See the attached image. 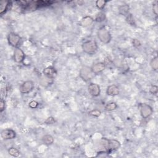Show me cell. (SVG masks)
I'll use <instances>...</instances> for the list:
<instances>
[{
	"label": "cell",
	"mask_w": 158,
	"mask_h": 158,
	"mask_svg": "<svg viewBox=\"0 0 158 158\" xmlns=\"http://www.w3.org/2000/svg\"><path fill=\"white\" fill-rule=\"evenodd\" d=\"M102 144L105 146L107 153L117 150L121 146V143L119 141L116 140H107L105 138L102 140Z\"/></svg>",
	"instance_id": "1"
},
{
	"label": "cell",
	"mask_w": 158,
	"mask_h": 158,
	"mask_svg": "<svg viewBox=\"0 0 158 158\" xmlns=\"http://www.w3.org/2000/svg\"><path fill=\"white\" fill-rule=\"evenodd\" d=\"M98 44L95 40H88L82 44L83 51L88 54H95L98 50Z\"/></svg>",
	"instance_id": "2"
},
{
	"label": "cell",
	"mask_w": 158,
	"mask_h": 158,
	"mask_svg": "<svg viewBox=\"0 0 158 158\" xmlns=\"http://www.w3.org/2000/svg\"><path fill=\"white\" fill-rule=\"evenodd\" d=\"M98 37L100 40L103 43H109L111 40V35L109 31L106 27L100 28L98 32Z\"/></svg>",
	"instance_id": "3"
},
{
	"label": "cell",
	"mask_w": 158,
	"mask_h": 158,
	"mask_svg": "<svg viewBox=\"0 0 158 158\" xmlns=\"http://www.w3.org/2000/svg\"><path fill=\"white\" fill-rule=\"evenodd\" d=\"M8 42L9 45H11L14 48H17L20 44L21 40V38L19 35L14 32H11L8 35Z\"/></svg>",
	"instance_id": "4"
},
{
	"label": "cell",
	"mask_w": 158,
	"mask_h": 158,
	"mask_svg": "<svg viewBox=\"0 0 158 158\" xmlns=\"http://www.w3.org/2000/svg\"><path fill=\"white\" fill-rule=\"evenodd\" d=\"M95 74L91 71V69L87 66H83L80 69V76L84 81L87 82L90 80L93 77Z\"/></svg>",
	"instance_id": "5"
},
{
	"label": "cell",
	"mask_w": 158,
	"mask_h": 158,
	"mask_svg": "<svg viewBox=\"0 0 158 158\" xmlns=\"http://www.w3.org/2000/svg\"><path fill=\"white\" fill-rule=\"evenodd\" d=\"M34 88V83L32 80L24 82L19 87L20 92L22 94H27L30 92Z\"/></svg>",
	"instance_id": "6"
},
{
	"label": "cell",
	"mask_w": 158,
	"mask_h": 158,
	"mask_svg": "<svg viewBox=\"0 0 158 158\" xmlns=\"http://www.w3.org/2000/svg\"><path fill=\"white\" fill-rule=\"evenodd\" d=\"M140 114L143 118L146 119L152 114V109L150 105L143 104L140 107Z\"/></svg>",
	"instance_id": "7"
},
{
	"label": "cell",
	"mask_w": 158,
	"mask_h": 158,
	"mask_svg": "<svg viewBox=\"0 0 158 158\" xmlns=\"http://www.w3.org/2000/svg\"><path fill=\"white\" fill-rule=\"evenodd\" d=\"M89 93L94 97H97L100 95V87L96 83H90L88 87Z\"/></svg>",
	"instance_id": "8"
},
{
	"label": "cell",
	"mask_w": 158,
	"mask_h": 158,
	"mask_svg": "<svg viewBox=\"0 0 158 158\" xmlns=\"http://www.w3.org/2000/svg\"><path fill=\"white\" fill-rule=\"evenodd\" d=\"M1 136L4 140H12L16 137V133L14 130L8 128L1 131Z\"/></svg>",
	"instance_id": "9"
},
{
	"label": "cell",
	"mask_w": 158,
	"mask_h": 158,
	"mask_svg": "<svg viewBox=\"0 0 158 158\" xmlns=\"http://www.w3.org/2000/svg\"><path fill=\"white\" fill-rule=\"evenodd\" d=\"M43 73L44 76L50 79L55 78L58 75V72L56 69L52 66H49L46 67V69H44L43 71Z\"/></svg>",
	"instance_id": "10"
},
{
	"label": "cell",
	"mask_w": 158,
	"mask_h": 158,
	"mask_svg": "<svg viewBox=\"0 0 158 158\" xmlns=\"http://www.w3.org/2000/svg\"><path fill=\"white\" fill-rule=\"evenodd\" d=\"M25 54L21 48H17L14 51V60L17 63H21L25 59Z\"/></svg>",
	"instance_id": "11"
},
{
	"label": "cell",
	"mask_w": 158,
	"mask_h": 158,
	"mask_svg": "<svg viewBox=\"0 0 158 158\" xmlns=\"http://www.w3.org/2000/svg\"><path fill=\"white\" fill-rule=\"evenodd\" d=\"M105 68H106L105 64L101 62H98L95 64H94V65L91 67L92 72H93L94 74H95V75L105 71Z\"/></svg>",
	"instance_id": "12"
},
{
	"label": "cell",
	"mask_w": 158,
	"mask_h": 158,
	"mask_svg": "<svg viewBox=\"0 0 158 158\" xmlns=\"http://www.w3.org/2000/svg\"><path fill=\"white\" fill-rule=\"evenodd\" d=\"M106 93L109 96H116L119 94V89L116 85H111L109 86L106 90Z\"/></svg>",
	"instance_id": "13"
},
{
	"label": "cell",
	"mask_w": 158,
	"mask_h": 158,
	"mask_svg": "<svg viewBox=\"0 0 158 158\" xmlns=\"http://www.w3.org/2000/svg\"><path fill=\"white\" fill-rule=\"evenodd\" d=\"M12 4L11 2L8 1H1L0 3V14L3 16V15L6 13L8 11V9L9 8V5Z\"/></svg>",
	"instance_id": "14"
},
{
	"label": "cell",
	"mask_w": 158,
	"mask_h": 158,
	"mask_svg": "<svg viewBox=\"0 0 158 158\" xmlns=\"http://www.w3.org/2000/svg\"><path fill=\"white\" fill-rule=\"evenodd\" d=\"M42 141L44 145L47 146L52 145L54 142V138L50 135H45L42 137Z\"/></svg>",
	"instance_id": "15"
},
{
	"label": "cell",
	"mask_w": 158,
	"mask_h": 158,
	"mask_svg": "<svg viewBox=\"0 0 158 158\" xmlns=\"http://www.w3.org/2000/svg\"><path fill=\"white\" fill-rule=\"evenodd\" d=\"M93 22V19L90 16H86L84 17L81 21V25L84 27L90 26Z\"/></svg>",
	"instance_id": "16"
},
{
	"label": "cell",
	"mask_w": 158,
	"mask_h": 158,
	"mask_svg": "<svg viewBox=\"0 0 158 158\" xmlns=\"http://www.w3.org/2000/svg\"><path fill=\"white\" fill-rule=\"evenodd\" d=\"M8 153L9 155L14 157H17L20 156V151L16 148H10L8 150Z\"/></svg>",
	"instance_id": "17"
},
{
	"label": "cell",
	"mask_w": 158,
	"mask_h": 158,
	"mask_svg": "<svg viewBox=\"0 0 158 158\" xmlns=\"http://www.w3.org/2000/svg\"><path fill=\"white\" fill-rule=\"evenodd\" d=\"M117 107V104L115 102H111L107 104L105 106V109L107 111H112L114 110H115Z\"/></svg>",
	"instance_id": "18"
},
{
	"label": "cell",
	"mask_w": 158,
	"mask_h": 158,
	"mask_svg": "<svg viewBox=\"0 0 158 158\" xmlns=\"http://www.w3.org/2000/svg\"><path fill=\"white\" fill-rule=\"evenodd\" d=\"M150 66L153 70L156 71L158 69V59L157 57H155L150 62Z\"/></svg>",
	"instance_id": "19"
},
{
	"label": "cell",
	"mask_w": 158,
	"mask_h": 158,
	"mask_svg": "<svg viewBox=\"0 0 158 158\" xmlns=\"http://www.w3.org/2000/svg\"><path fill=\"white\" fill-rule=\"evenodd\" d=\"M106 3H107L106 1H104V0H98V1L96 2V7L99 9H103L104 8H105Z\"/></svg>",
	"instance_id": "20"
},
{
	"label": "cell",
	"mask_w": 158,
	"mask_h": 158,
	"mask_svg": "<svg viewBox=\"0 0 158 158\" xmlns=\"http://www.w3.org/2000/svg\"><path fill=\"white\" fill-rule=\"evenodd\" d=\"M105 18H106L105 14L102 12H100L97 14L95 20H96V21H97V22H102L103 21H105Z\"/></svg>",
	"instance_id": "21"
},
{
	"label": "cell",
	"mask_w": 158,
	"mask_h": 158,
	"mask_svg": "<svg viewBox=\"0 0 158 158\" xmlns=\"http://www.w3.org/2000/svg\"><path fill=\"white\" fill-rule=\"evenodd\" d=\"M101 114V112L98 109H94L89 112V114L94 117H99Z\"/></svg>",
	"instance_id": "22"
},
{
	"label": "cell",
	"mask_w": 158,
	"mask_h": 158,
	"mask_svg": "<svg viewBox=\"0 0 158 158\" xmlns=\"http://www.w3.org/2000/svg\"><path fill=\"white\" fill-rule=\"evenodd\" d=\"M28 106L32 108V109H35L38 106V103L36 101H32L31 102L29 103Z\"/></svg>",
	"instance_id": "23"
},
{
	"label": "cell",
	"mask_w": 158,
	"mask_h": 158,
	"mask_svg": "<svg viewBox=\"0 0 158 158\" xmlns=\"http://www.w3.org/2000/svg\"><path fill=\"white\" fill-rule=\"evenodd\" d=\"M5 110V101L3 98L0 101V112H3Z\"/></svg>",
	"instance_id": "24"
},
{
	"label": "cell",
	"mask_w": 158,
	"mask_h": 158,
	"mask_svg": "<svg viewBox=\"0 0 158 158\" xmlns=\"http://www.w3.org/2000/svg\"><path fill=\"white\" fill-rule=\"evenodd\" d=\"M54 122H55V120H54V119L52 117H48L45 121V123L46 124H53Z\"/></svg>",
	"instance_id": "25"
},
{
	"label": "cell",
	"mask_w": 158,
	"mask_h": 158,
	"mask_svg": "<svg viewBox=\"0 0 158 158\" xmlns=\"http://www.w3.org/2000/svg\"><path fill=\"white\" fill-rule=\"evenodd\" d=\"M152 10H153V12L155 14V15H157V11H158V8H157V2L156 1L155 3L153 4V6H152Z\"/></svg>",
	"instance_id": "26"
},
{
	"label": "cell",
	"mask_w": 158,
	"mask_h": 158,
	"mask_svg": "<svg viewBox=\"0 0 158 158\" xmlns=\"http://www.w3.org/2000/svg\"><path fill=\"white\" fill-rule=\"evenodd\" d=\"M133 45L135 47H138L141 45V43L139 40H138L137 39H134L133 40Z\"/></svg>",
	"instance_id": "27"
},
{
	"label": "cell",
	"mask_w": 158,
	"mask_h": 158,
	"mask_svg": "<svg viewBox=\"0 0 158 158\" xmlns=\"http://www.w3.org/2000/svg\"><path fill=\"white\" fill-rule=\"evenodd\" d=\"M150 91L151 93L155 95V94H156L157 93V87L155 86V85H153L150 89Z\"/></svg>",
	"instance_id": "28"
}]
</instances>
